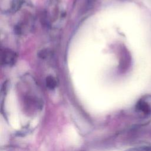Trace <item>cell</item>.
Masks as SVG:
<instances>
[{
    "mask_svg": "<svg viewBox=\"0 0 151 151\" xmlns=\"http://www.w3.org/2000/svg\"><path fill=\"white\" fill-rule=\"evenodd\" d=\"M66 17L65 6L61 0H48L43 10L44 24L50 28H60Z\"/></svg>",
    "mask_w": 151,
    "mask_h": 151,
    "instance_id": "6da1fadb",
    "label": "cell"
},
{
    "mask_svg": "<svg viewBox=\"0 0 151 151\" xmlns=\"http://www.w3.org/2000/svg\"><path fill=\"white\" fill-rule=\"evenodd\" d=\"M17 60V54L12 50L8 48L1 50V63L4 65L11 66Z\"/></svg>",
    "mask_w": 151,
    "mask_h": 151,
    "instance_id": "7a4b0ae2",
    "label": "cell"
},
{
    "mask_svg": "<svg viewBox=\"0 0 151 151\" xmlns=\"http://www.w3.org/2000/svg\"><path fill=\"white\" fill-rule=\"evenodd\" d=\"M136 110L140 113L148 115L151 113V96H146L141 98L136 104Z\"/></svg>",
    "mask_w": 151,
    "mask_h": 151,
    "instance_id": "3957f363",
    "label": "cell"
},
{
    "mask_svg": "<svg viewBox=\"0 0 151 151\" xmlns=\"http://www.w3.org/2000/svg\"><path fill=\"white\" fill-rule=\"evenodd\" d=\"M45 84L48 88L54 89L57 85V80L55 77L52 76H49L45 79Z\"/></svg>",
    "mask_w": 151,
    "mask_h": 151,
    "instance_id": "277c9868",
    "label": "cell"
}]
</instances>
